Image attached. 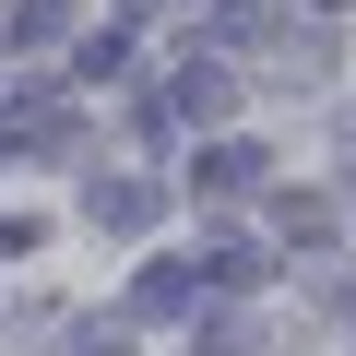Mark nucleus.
Returning <instances> with one entry per match:
<instances>
[{
  "mask_svg": "<svg viewBox=\"0 0 356 356\" xmlns=\"http://www.w3.org/2000/svg\"><path fill=\"white\" fill-rule=\"evenodd\" d=\"M214 297V261H143L131 273V321H191Z\"/></svg>",
  "mask_w": 356,
  "mask_h": 356,
  "instance_id": "nucleus-1",
  "label": "nucleus"
},
{
  "mask_svg": "<svg viewBox=\"0 0 356 356\" xmlns=\"http://www.w3.org/2000/svg\"><path fill=\"white\" fill-rule=\"evenodd\" d=\"M166 214V191H154V178H107V191H95V226H119V238H143Z\"/></svg>",
  "mask_w": 356,
  "mask_h": 356,
  "instance_id": "nucleus-2",
  "label": "nucleus"
},
{
  "mask_svg": "<svg viewBox=\"0 0 356 356\" xmlns=\"http://www.w3.org/2000/svg\"><path fill=\"white\" fill-rule=\"evenodd\" d=\"M166 95H178V119H226V107H238V83H226L214 60H191V72H178Z\"/></svg>",
  "mask_w": 356,
  "mask_h": 356,
  "instance_id": "nucleus-3",
  "label": "nucleus"
},
{
  "mask_svg": "<svg viewBox=\"0 0 356 356\" xmlns=\"http://www.w3.org/2000/svg\"><path fill=\"white\" fill-rule=\"evenodd\" d=\"M250 178H261V154H250V143H214V154H202V202H238Z\"/></svg>",
  "mask_w": 356,
  "mask_h": 356,
  "instance_id": "nucleus-4",
  "label": "nucleus"
},
{
  "mask_svg": "<svg viewBox=\"0 0 356 356\" xmlns=\"http://www.w3.org/2000/svg\"><path fill=\"white\" fill-rule=\"evenodd\" d=\"M261 285H273V261H261L250 238H226V250H214V297H261Z\"/></svg>",
  "mask_w": 356,
  "mask_h": 356,
  "instance_id": "nucleus-5",
  "label": "nucleus"
},
{
  "mask_svg": "<svg viewBox=\"0 0 356 356\" xmlns=\"http://www.w3.org/2000/svg\"><path fill=\"white\" fill-rule=\"evenodd\" d=\"M72 13H60V0H0V36H13V48H48Z\"/></svg>",
  "mask_w": 356,
  "mask_h": 356,
  "instance_id": "nucleus-6",
  "label": "nucleus"
},
{
  "mask_svg": "<svg viewBox=\"0 0 356 356\" xmlns=\"http://www.w3.org/2000/svg\"><path fill=\"white\" fill-rule=\"evenodd\" d=\"M344 214H356V202H344Z\"/></svg>",
  "mask_w": 356,
  "mask_h": 356,
  "instance_id": "nucleus-7",
  "label": "nucleus"
}]
</instances>
